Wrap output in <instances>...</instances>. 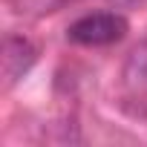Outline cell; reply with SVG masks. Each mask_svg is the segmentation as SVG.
<instances>
[{"mask_svg":"<svg viewBox=\"0 0 147 147\" xmlns=\"http://www.w3.org/2000/svg\"><path fill=\"white\" fill-rule=\"evenodd\" d=\"M35 58H38V49L29 38L9 35L3 40V78H6V84H18L32 69Z\"/></svg>","mask_w":147,"mask_h":147,"instance_id":"2","label":"cell"},{"mask_svg":"<svg viewBox=\"0 0 147 147\" xmlns=\"http://www.w3.org/2000/svg\"><path fill=\"white\" fill-rule=\"evenodd\" d=\"M124 78L130 87H147V40L133 49L127 69H124Z\"/></svg>","mask_w":147,"mask_h":147,"instance_id":"3","label":"cell"},{"mask_svg":"<svg viewBox=\"0 0 147 147\" xmlns=\"http://www.w3.org/2000/svg\"><path fill=\"white\" fill-rule=\"evenodd\" d=\"M110 3H115V6H133V3H138V0H110Z\"/></svg>","mask_w":147,"mask_h":147,"instance_id":"4","label":"cell"},{"mask_svg":"<svg viewBox=\"0 0 147 147\" xmlns=\"http://www.w3.org/2000/svg\"><path fill=\"white\" fill-rule=\"evenodd\" d=\"M127 35V20L118 12H92L66 29V38L81 46H110Z\"/></svg>","mask_w":147,"mask_h":147,"instance_id":"1","label":"cell"}]
</instances>
